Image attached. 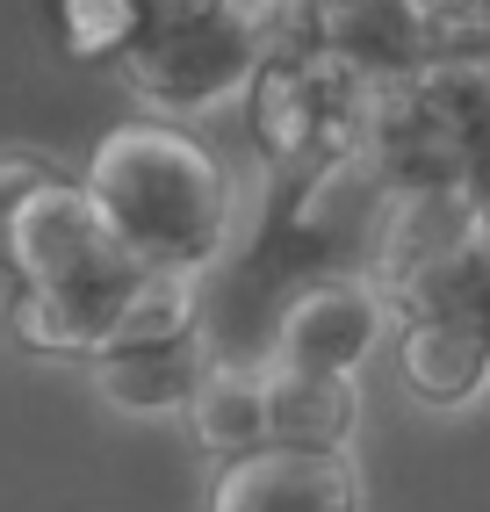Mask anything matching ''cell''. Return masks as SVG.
<instances>
[{
  "label": "cell",
  "mask_w": 490,
  "mask_h": 512,
  "mask_svg": "<svg viewBox=\"0 0 490 512\" xmlns=\"http://www.w3.org/2000/svg\"><path fill=\"white\" fill-rule=\"evenodd\" d=\"M87 195L116 253L145 275H188L224 253L231 181L202 138L166 123H123L87 159Z\"/></svg>",
  "instance_id": "1"
},
{
  "label": "cell",
  "mask_w": 490,
  "mask_h": 512,
  "mask_svg": "<svg viewBox=\"0 0 490 512\" xmlns=\"http://www.w3.org/2000/svg\"><path fill=\"white\" fill-rule=\"evenodd\" d=\"M209 512H361V484L346 448H303V440H260L224 455Z\"/></svg>",
  "instance_id": "2"
},
{
  "label": "cell",
  "mask_w": 490,
  "mask_h": 512,
  "mask_svg": "<svg viewBox=\"0 0 490 512\" xmlns=\"http://www.w3.org/2000/svg\"><path fill=\"white\" fill-rule=\"evenodd\" d=\"M368 339H375V296L354 282H318L282 311L274 354L289 368H310V375H354Z\"/></svg>",
  "instance_id": "3"
},
{
  "label": "cell",
  "mask_w": 490,
  "mask_h": 512,
  "mask_svg": "<svg viewBox=\"0 0 490 512\" xmlns=\"http://www.w3.org/2000/svg\"><path fill=\"white\" fill-rule=\"evenodd\" d=\"M397 375H404V390L426 397V404H462V397L483 390L490 347H483L469 325H454V318H440V311H418V318L397 332Z\"/></svg>",
  "instance_id": "4"
},
{
  "label": "cell",
  "mask_w": 490,
  "mask_h": 512,
  "mask_svg": "<svg viewBox=\"0 0 490 512\" xmlns=\"http://www.w3.org/2000/svg\"><path fill=\"white\" fill-rule=\"evenodd\" d=\"M354 426V383L346 375H310L274 361L267 375V440H303V448H346Z\"/></svg>",
  "instance_id": "5"
},
{
  "label": "cell",
  "mask_w": 490,
  "mask_h": 512,
  "mask_svg": "<svg viewBox=\"0 0 490 512\" xmlns=\"http://www.w3.org/2000/svg\"><path fill=\"white\" fill-rule=\"evenodd\" d=\"M411 289H418V311H440L454 325H469L483 347H490V231L462 224L440 253L418 260Z\"/></svg>",
  "instance_id": "6"
},
{
  "label": "cell",
  "mask_w": 490,
  "mask_h": 512,
  "mask_svg": "<svg viewBox=\"0 0 490 512\" xmlns=\"http://www.w3.org/2000/svg\"><path fill=\"white\" fill-rule=\"evenodd\" d=\"M188 404H195V426L217 455H238V448H260L267 440V375L238 368V361L202 375Z\"/></svg>",
  "instance_id": "7"
},
{
  "label": "cell",
  "mask_w": 490,
  "mask_h": 512,
  "mask_svg": "<svg viewBox=\"0 0 490 512\" xmlns=\"http://www.w3.org/2000/svg\"><path fill=\"white\" fill-rule=\"evenodd\" d=\"M469 224L490 231V116L469 123Z\"/></svg>",
  "instance_id": "8"
}]
</instances>
